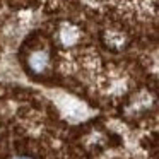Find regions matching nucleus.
<instances>
[{
	"label": "nucleus",
	"mask_w": 159,
	"mask_h": 159,
	"mask_svg": "<svg viewBox=\"0 0 159 159\" xmlns=\"http://www.w3.org/2000/svg\"><path fill=\"white\" fill-rule=\"evenodd\" d=\"M46 60H48L46 53H36V55H33V57H31L29 63H31V67H33L34 70H41L43 67L46 65Z\"/></svg>",
	"instance_id": "f257e3e1"
}]
</instances>
